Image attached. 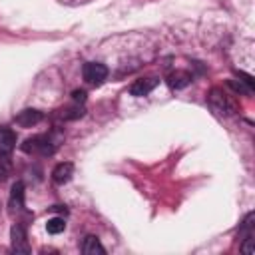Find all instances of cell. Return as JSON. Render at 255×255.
<instances>
[{"mask_svg":"<svg viewBox=\"0 0 255 255\" xmlns=\"http://www.w3.org/2000/svg\"><path fill=\"white\" fill-rule=\"evenodd\" d=\"M58 147V139L52 133H40L32 135L22 143V151L26 153H38V155H52Z\"/></svg>","mask_w":255,"mask_h":255,"instance_id":"1","label":"cell"},{"mask_svg":"<svg viewBox=\"0 0 255 255\" xmlns=\"http://www.w3.org/2000/svg\"><path fill=\"white\" fill-rule=\"evenodd\" d=\"M207 102L213 108V112H217L219 116H233L235 114V104L229 100V96L221 88H213L207 96Z\"/></svg>","mask_w":255,"mask_h":255,"instance_id":"2","label":"cell"},{"mask_svg":"<svg viewBox=\"0 0 255 255\" xmlns=\"http://www.w3.org/2000/svg\"><path fill=\"white\" fill-rule=\"evenodd\" d=\"M82 74H84V80H86L88 84L100 86V84H104V80L108 78V68H106L104 64H100V62H88V64H84Z\"/></svg>","mask_w":255,"mask_h":255,"instance_id":"3","label":"cell"},{"mask_svg":"<svg viewBox=\"0 0 255 255\" xmlns=\"http://www.w3.org/2000/svg\"><path fill=\"white\" fill-rule=\"evenodd\" d=\"M157 84H159V80H157V78H153V76L139 78V80H135V82L129 86V94H131V96H135V98L147 96V94H149Z\"/></svg>","mask_w":255,"mask_h":255,"instance_id":"4","label":"cell"},{"mask_svg":"<svg viewBox=\"0 0 255 255\" xmlns=\"http://www.w3.org/2000/svg\"><path fill=\"white\" fill-rule=\"evenodd\" d=\"M10 237H12V251H16V253H30V245H28L26 231H24L22 225H14L12 231H10Z\"/></svg>","mask_w":255,"mask_h":255,"instance_id":"5","label":"cell"},{"mask_svg":"<svg viewBox=\"0 0 255 255\" xmlns=\"http://www.w3.org/2000/svg\"><path fill=\"white\" fill-rule=\"evenodd\" d=\"M42 120H44V114L40 110H34V108H26L16 116V124L22 128H32V126L40 124Z\"/></svg>","mask_w":255,"mask_h":255,"instance_id":"6","label":"cell"},{"mask_svg":"<svg viewBox=\"0 0 255 255\" xmlns=\"http://www.w3.org/2000/svg\"><path fill=\"white\" fill-rule=\"evenodd\" d=\"M72 175H74V165H72L70 161H62V163H58V165L52 169V181H54L56 185L68 183V181L72 179Z\"/></svg>","mask_w":255,"mask_h":255,"instance_id":"7","label":"cell"},{"mask_svg":"<svg viewBox=\"0 0 255 255\" xmlns=\"http://www.w3.org/2000/svg\"><path fill=\"white\" fill-rule=\"evenodd\" d=\"M191 80H193V76L187 74V72H183V70H177V72H173V74L167 76V84H169L173 90H181V88L189 86Z\"/></svg>","mask_w":255,"mask_h":255,"instance_id":"8","label":"cell"},{"mask_svg":"<svg viewBox=\"0 0 255 255\" xmlns=\"http://www.w3.org/2000/svg\"><path fill=\"white\" fill-rule=\"evenodd\" d=\"M16 145V133L8 128H0V155L10 153Z\"/></svg>","mask_w":255,"mask_h":255,"instance_id":"9","label":"cell"},{"mask_svg":"<svg viewBox=\"0 0 255 255\" xmlns=\"http://www.w3.org/2000/svg\"><path fill=\"white\" fill-rule=\"evenodd\" d=\"M82 251H84L86 255H104V253H106L104 245L100 243V239H98L96 235H88V237L84 239V243H82Z\"/></svg>","mask_w":255,"mask_h":255,"instance_id":"10","label":"cell"},{"mask_svg":"<svg viewBox=\"0 0 255 255\" xmlns=\"http://www.w3.org/2000/svg\"><path fill=\"white\" fill-rule=\"evenodd\" d=\"M10 207L12 209H22L24 207V183L22 181H16L12 185V191H10Z\"/></svg>","mask_w":255,"mask_h":255,"instance_id":"11","label":"cell"},{"mask_svg":"<svg viewBox=\"0 0 255 255\" xmlns=\"http://www.w3.org/2000/svg\"><path fill=\"white\" fill-rule=\"evenodd\" d=\"M46 229H48V233H52V235L62 233V231L66 229V221H64V217H52V219H48Z\"/></svg>","mask_w":255,"mask_h":255,"instance_id":"12","label":"cell"},{"mask_svg":"<svg viewBox=\"0 0 255 255\" xmlns=\"http://www.w3.org/2000/svg\"><path fill=\"white\" fill-rule=\"evenodd\" d=\"M12 173V161H10V153H2L0 155V181L8 179V175Z\"/></svg>","mask_w":255,"mask_h":255,"instance_id":"13","label":"cell"},{"mask_svg":"<svg viewBox=\"0 0 255 255\" xmlns=\"http://www.w3.org/2000/svg\"><path fill=\"white\" fill-rule=\"evenodd\" d=\"M72 100H74V104H82V102H86V92H84V90H76V92H72Z\"/></svg>","mask_w":255,"mask_h":255,"instance_id":"14","label":"cell"}]
</instances>
